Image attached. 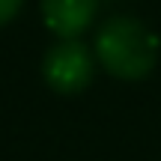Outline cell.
<instances>
[{
	"label": "cell",
	"mask_w": 161,
	"mask_h": 161,
	"mask_svg": "<svg viewBox=\"0 0 161 161\" xmlns=\"http://www.w3.org/2000/svg\"><path fill=\"white\" fill-rule=\"evenodd\" d=\"M158 36L131 15H110L108 21H102L92 45L96 63L119 80L146 78L158 63Z\"/></svg>",
	"instance_id": "obj_1"
},
{
	"label": "cell",
	"mask_w": 161,
	"mask_h": 161,
	"mask_svg": "<svg viewBox=\"0 0 161 161\" xmlns=\"http://www.w3.org/2000/svg\"><path fill=\"white\" fill-rule=\"evenodd\" d=\"M96 75V54L80 39H60L51 45L42 60V78L54 92L75 96L92 84Z\"/></svg>",
	"instance_id": "obj_2"
},
{
	"label": "cell",
	"mask_w": 161,
	"mask_h": 161,
	"mask_svg": "<svg viewBox=\"0 0 161 161\" xmlns=\"http://www.w3.org/2000/svg\"><path fill=\"white\" fill-rule=\"evenodd\" d=\"M42 21L60 39H78L96 21L98 0H39Z\"/></svg>",
	"instance_id": "obj_3"
},
{
	"label": "cell",
	"mask_w": 161,
	"mask_h": 161,
	"mask_svg": "<svg viewBox=\"0 0 161 161\" xmlns=\"http://www.w3.org/2000/svg\"><path fill=\"white\" fill-rule=\"evenodd\" d=\"M21 6H24V0H0V27L9 24L12 18L21 12Z\"/></svg>",
	"instance_id": "obj_4"
}]
</instances>
